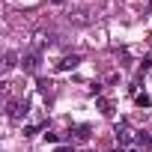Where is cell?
Returning a JSON list of instances; mask_svg holds the SVG:
<instances>
[{
	"label": "cell",
	"instance_id": "cell-1",
	"mask_svg": "<svg viewBox=\"0 0 152 152\" xmlns=\"http://www.w3.org/2000/svg\"><path fill=\"white\" fill-rule=\"evenodd\" d=\"M78 63H81V57H78V54H72V57H63L57 69H60V72H66V69H75V66H78Z\"/></svg>",
	"mask_w": 152,
	"mask_h": 152
},
{
	"label": "cell",
	"instance_id": "cell-2",
	"mask_svg": "<svg viewBox=\"0 0 152 152\" xmlns=\"http://www.w3.org/2000/svg\"><path fill=\"white\" fill-rule=\"evenodd\" d=\"M116 137H119V143H122V149H125L128 140H131V131H128V128H116Z\"/></svg>",
	"mask_w": 152,
	"mask_h": 152
},
{
	"label": "cell",
	"instance_id": "cell-3",
	"mask_svg": "<svg viewBox=\"0 0 152 152\" xmlns=\"http://www.w3.org/2000/svg\"><path fill=\"white\" fill-rule=\"evenodd\" d=\"M137 146H143V149H149V146H152V137H149V131H140V134H137Z\"/></svg>",
	"mask_w": 152,
	"mask_h": 152
},
{
	"label": "cell",
	"instance_id": "cell-4",
	"mask_svg": "<svg viewBox=\"0 0 152 152\" xmlns=\"http://www.w3.org/2000/svg\"><path fill=\"white\" fill-rule=\"evenodd\" d=\"M36 66H39V57H36V54H30V57L24 60V69H27V72H33Z\"/></svg>",
	"mask_w": 152,
	"mask_h": 152
},
{
	"label": "cell",
	"instance_id": "cell-5",
	"mask_svg": "<svg viewBox=\"0 0 152 152\" xmlns=\"http://www.w3.org/2000/svg\"><path fill=\"white\" fill-rule=\"evenodd\" d=\"M6 69H15V54H6Z\"/></svg>",
	"mask_w": 152,
	"mask_h": 152
},
{
	"label": "cell",
	"instance_id": "cell-6",
	"mask_svg": "<svg viewBox=\"0 0 152 152\" xmlns=\"http://www.w3.org/2000/svg\"><path fill=\"white\" fill-rule=\"evenodd\" d=\"M137 104L140 107H149V96H137Z\"/></svg>",
	"mask_w": 152,
	"mask_h": 152
},
{
	"label": "cell",
	"instance_id": "cell-7",
	"mask_svg": "<svg viewBox=\"0 0 152 152\" xmlns=\"http://www.w3.org/2000/svg\"><path fill=\"white\" fill-rule=\"evenodd\" d=\"M57 152H72V149H69V146H60V149H57Z\"/></svg>",
	"mask_w": 152,
	"mask_h": 152
},
{
	"label": "cell",
	"instance_id": "cell-8",
	"mask_svg": "<svg viewBox=\"0 0 152 152\" xmlns=\"http://www.w3.org/2000/svg\"><path fill=\"white\" fill-rule=\"evenodd\" d=\"M113 152H125V149H122V146H119V149H113Z\"/></svg>",
	"mask_w": 152,
	"mask_h": 152
}]
</instances>
